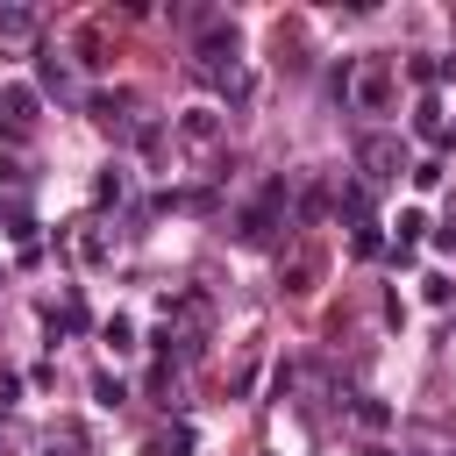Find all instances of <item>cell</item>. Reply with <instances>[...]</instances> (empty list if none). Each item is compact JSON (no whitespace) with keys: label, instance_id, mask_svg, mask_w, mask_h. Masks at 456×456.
Returning a JSON list of instances; mask_svg holds the SVG:
<instances>
[{"label":"cell","instance_id":"4","mask_svg":"<svg viewBox=\"0 0 456 456\" xmlns=\"http://www.w3.org/2000/svg\"><path fill=\"white\" fill-rule=\"evenodd\" d=\"M28 36H36V14H28V7H0V43L14 50V43H28Z\"/></svg>","mask_w":456,"mask_h":456},{"label":"cell","instance_id":"2","mask_svg":"<svg viewBox=\"0 0 456 456\" xmlns=\"http://www.w3.org/2000/svg\"><path fill=\"white\" fill-rule=\"evenodd\" d=\"M356 164H363V178L392 185V178L406 171V150H399V135H363V142H356Z\"/></svg>","mask_w":456,"mask_h":456},{"label":"cell","instance_id":"9","mask_svg":"<svg viewBox=\"0 0 456 456\" xmlns=\"http://www.w3.org/2000/svg\"><path fill=\"white\" fill-rule=\"evenodd\" d=\"M356 256H378V221H356Z\"/></svg>","mask_w":456,"mask_h":456},{"label":"cell","instance_id":"5","mask_svg":"<svg viewBox=\"0 0 456 456\" xmlns=\"http://www.w3.org/2000/svg\"><path fill=\"white\" fill-rule=\"evenodd\" d=\"M7 121H14V128L36 121V93H28V86H7Z\"/></svg>","mask_w":456,"mask_h":456},{"label":"cell","instance_id":"6","mask_svg":"<svg viewBox=\"0 0 456 456\" xmlns=\"http://www.w3.org/2000/svg\"><path fill=\"white\" fill-rule=\"evenodd\" d=\"M121 107H128V93H100V100H93V114H100V121H107V128H114V121H121Z\"/></svg>","mask_w":456,"mask_h":456},{"label":"cell","instance_id":"1","mask_svg":"<svg viewBox=\"0 0 456 456\" xmlns=\"http://www.w3.org/2000/svg\"><path fill=\"white\" fill-rule=\"evenodd\" d=\"M342 93H349L363 114H385V107H392V57H385V50L356 57V71H342Z\"/></svg>","mask_w":456,"mask_h":456},{"label":"cell","instance_id":"7","mask_svg":"<svg viewBox=\"0 0 456 456\" xmlns=\"http://www.w3.org/2000/svg\"><path fill=\"white\" fill-rule=\"evenodd\" d=\"M214 128H221V121H214L207 107H200V114H185V135H192V142H214Z\"/></svg>","mask_w":456,"mask_h":456},{"label":"cell","instance_id":"10","mask_svg":"<svg viewBox=\"0 0 456 456\" xmlns=\"http://www.w3.org/2000/svg\"><path fill=\"white\" fill-rule=\"evenodd\" d=\"M50 456H78V442H50Z\"/></svg>","mask_w":456,"mask_h":456},{"label":"cell","instance_id":"3","mask_svg":"<svg viewBox=\"0 0 456 456\" xmlns=\"http://www.w3.org/2000/svg\"><path fill=\"white\" fill-rule=\"evenodd\" d=\"M278 207H285V178H278V185H271V192H264V200L235 221V235H242V242H264V235L278 228Z\"/></svg>","mask_w":456,"mask_h":456},{"label":"cell","instance_id":"8","mask_svg":"<svg viewBox=\"0 0 456 456\" xmlns=\"http://www.w3.org/2000/svg\"><path fill=\"white\" fill-rule=\"evenodd\" d=\"M93 392H100V399H107V406H121V399H128V385H121V378H107V370H100V378H93Z\"/></svg>","mask_w":456,"mask_h":456}]
</instances>
